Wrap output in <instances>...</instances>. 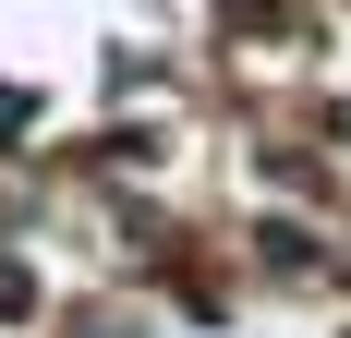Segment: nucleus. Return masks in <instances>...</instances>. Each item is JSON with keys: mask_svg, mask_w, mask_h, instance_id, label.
I'll return each mask as SVG.
<instances>
[{"mask_svg": "<svg viewBox=\"0 0 351 338\" xmlns=\"http://www.w3.org/2000/svg\"><path fill=\"white\" fill-rule=\"evenodd\" d=\"M36 302V290H25V266H0V314H25Z\"/></svg>", "mask_w": 351, "mask_h": 338, "instance_id": "f257e3e1", "label": "nucleus"}]
</instances>
